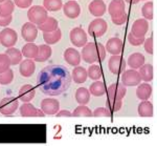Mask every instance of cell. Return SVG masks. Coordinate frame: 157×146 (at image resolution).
Wrapping results in <instances>:
<instances>
[{
	"instance_id": "6da1fadb",
	"label": "cell",
	"mask_w": 157,
	"mask_h": 146,
	"mask_svg": "<svg viewBox=\"0 0 157 146\" xmlns=\"http://www.w3.org/2000/svg\"><path fill=\"white\" fill-rule=\"evenodd\" d=\"M71 80V75L64 65L52 64L40 71L37 84L44 95L59 96L69 88Z\"/></svg>"
},
{
	"instance_id": "7a4b0ae2",
	"label": "cell",
	"mask_w": 157,
	"mask_h": 146,
	"mask_svg": "<svg viewBox=\"0 0 157 146\" xmlns=\"http://www.w3.org/2000/svg\"><path fill=\"white\" fill-rule=\"evenodd\" d=\"M47 17H48L47 11L44 9V6H32L27 12V18H29V22L36 25L43 23L47 19Z\"/></svg>"
},
{
	"instance_id": "3957f363",
	"label": "cell",
	"mask_w": 157,
	"mask_h": 146,
	"mask_svg": "<svg viewBox=\"0 0 157 146\" xmlns=\"http://www.w3.org/2000/svg\"><path fill=\"white\" fill-rule=\"evenodd\" d=\"M81 58L85 61V62L92 64L98 61V48H97V42H89L86 43L83 47L82 53H81Z\"/></svg>"
},
{
	"instance_id": "277c9868",
	"label": "cell",
	"mask_w": 157,
	"mask_h": 146,
	"mask_svg": "<svg viewBox=\"0 0 157 146\" xmlns=\"http://www.w3.org/2000/svg\"><path fill=\"white\" fill-rule=\"evenodd\" d=\"M107 22L103 19V18H95L94 20L90 22L89 26H88V34L91 37H102L107 30Z\"/></svg>"
},
{
	"instance_id": "5b68a950",
	"label": "cell",
	"mask_w": 157,
	"mask_h": 146,
	"mask_svg": "<svg viewBox=\"0 0 157 146\" xmlns=\"http://www.w3.org/2000/svg\"><path fill=\"white\" fill-rule=\"evenodd\" d=\"M19 107V100L15 97H6L0 101V112L4 116H12Z\"/></svg>"
},
{
	"instance_id": "8992f818",
	"label": "cell",
	"mask_w": 157,
	"mask_h": 146,
	"mask_svg": "<svg viewBox=\"0 0 157 146\" xmlns=\"http://www.w3.org/2000/svg\"><path fill=\"white\" fill-rule=\"evenodd\" d=\"M126 60L120 55H112L109 59L108 67L113 75H121L126 70Z\"/></svg>"
},
{
	"instance_id": "52a82bcc",
	"label": "cell",
	"mask_w": 157,
	"mask_h": 146,
	"mask_svg": "<svg viewBox=\"0 0 157 146\" xmlns=\"http://www.w3.org/2000/svg\"><path fill=\"white\" fill-rule=\"evenodd\" d=\"M17 40H18V35L15 30L6 27L0 32V43L4 47H13L17 43Z\"/></svg>"
},
{
	"instance_id": "ba28073f",
	"label": "cell",
	"mask_w": 157,
	"mask_h": 146,
	"mask_svg": "<svg viewBox=\"0 0 157 146\" xmlns=\"http://www.w3.org/2000/svg\"><path fill=\"white\" fill-rule=\"evenodd\" d=\"M121 83L125 86H136L139 83H141V78L139 76V73L136 70L130 68L125 70L121 73Z\"/></svg>"
},
{
	"instance_id": "9c48e42d",
	"label": "cell",
	"mask_w": 157,
	"mask_h": 146,
	"mask_svg": "<svg viewBox=\"0 0 157 146\" xmlns=\"http://www.w3.org/2000/svg\"><path fill=\"white\" fill-rule=\"evenodd\" d=\"M70 41L75 47H83L86 43L88 42L87 40V34L82 27H75L70 30L69 34Z\"/></svg>"
},
{
	"instance_id": "30bf717a",
	"label": "cell",
	"mask_w": 157,
	"mask_h": 146,
	"mask_svg": "<svg viewBox=\"0 0 157 146\" xmlns=\"http://www.w3.org/2000/svg\"><path fill=\"white\" fill-rule=\"evenodd\" d=\"M127 89L123 83H112L107 89V98L113 100H123L126 96Z\"/></svg>"
},
{
	"instance_id": "8fae6325",
	"label": "cell",
	"mask_w": 157,
	"mask_h": 146,
	"mask_svg": "<svg viewBox=\"0 0 157 146\" xmlns=\"http://www.w3.org/2000/svg\"><path fill=\"white\" fill-rule=\"evenodd\" d=\"M21 35L25 42H34L38 36V27L32 22H25L21 27Z\"/></svg>"
},
{
	"instance_id": "7c38bea8",
	"label": "cell",
	"mask_w": 157,
	"mask_h": 146,
	"mask_svg": "<svg viewBox=\"0 0 157 146\" xmlns=\"http://www.w3.org/2000/svg\"><path fill=\"white\" fill-rule=\"evenodd\" d=\"M60 109V103L58 100L52 98H46L41 102V111L45 115H56Z\"/></svg>"
},
{
	"instance_id": "4fadbf2b",
	"label": "cell",
	"mask_w": 157,
	"mask_h": 146,
	"mask_svg": "<svg viewBox=\"0 0 157 146\" xmlns=\"http://www.w3.org/2000/svg\"><path fill=\"white\" fill-rule=\"evenodd\" d=\"M20 115L25 118H30V117L43 118V117H45V114L41 111V109L36 108V107L33 105V104H30L29 102H24V103L20 106Z\"/></svg>"
},
{
	"instance_id": "5bb4252c",
	"label": "cell",
	"mask_w": 157,
	"mask_h": 146,
	"mask_svg": "<svg viewBox=\"0 0 157 146\" xmlns=\"http://www.w3.org/2000/svg\"><path fill=\"white\" fill-rule=\"evenodd\" d=\"M63 12H64V15L69 19H75L80 16L81 13V7L80 4L78 3L77 1H67L65 4H63L62 6Z\"/></svg>"
},
{
	"instance_id": "9a60e30c",
	"label": "cell",
	"mask_w": 157,
	"mask_h": 146,
	"mask_svg": "<svg viewBox=\"0 0 157 146\" xmlns=\"http://www.w3.org/2000/svg\"><path fill=\"white\" fill-rule=\"evenodd\" d=\"M148 30H149L148 21L146 19H144V18H140V19H137L134 21L132 27H131V33L135 37L141 38V37H145Z\"/></svg>"
},
{
	"instance_id": "2e32d148",
	"label": "cell",
	"mask_w": 157,
	"mask_h": 146,
	"mask_svg": "<svg viewBox=\"0 0 157 146\" xmlns=\"http://www.w3.org/2000/svg\"><path fill=\"white\" fill-rule=\"evenodd\" d=\"M105 48H106V52H109L111 55H120L123 52L124 42L120 38L112 37L107 41Z\"/></svg>"
},
{
	"instance_id": "e0dca14e",
	"label": "cell",
	"mask_w": 157,
	"mask_h": 146,
	"mask_svg": "<svg viewBox=\"0 0 157 146\" xmlns=\"http://www.w3.org/2000/svg\"><path fill=\"white\" fill-rule=\"evenodd\" d=\"M88 10L92 16L100 18L106 13L107 7L103 0H92L88 6Z\"/></svg>"
},
{
	"instance_id": "ac0fdd59",
	"label": "cell",
	"mask_w": 157,
	"mask_h": 146,
	"mask_svg": "<svg viewBox=\"0 0 157 146\" xmlns=\"http://www.w3.org/2000/svg\"><path fill=\"white\" fill-rule=\"evenodd\" d=\"M64 59L65 61L71 66H78L81 62V54L78 52L75 48L68 47L64 52Z\"/></svg>"
},
{
	"instance_id": "d6986e66",
	"label": "cell",
	"mask_w": 157,
	"mask_h": 146,
	"mask_svg": "<svg viewBox=\"0 0 157 146\" xmlns=\"http://www.w3.org/2000/svg\"><path fill=\"white\" fill-rule=\"evenodd\" d=\"M108 12L111 17H117L125 14V1L124 0H112L109 4Z\"/></svg>"
},
{
	"instance_id": "ffe728a7",
	"label": "cell",
	"mask_w": 157,
	"mask_h": 146,
	"mask_svg": "<svg viewBox=\"0 0 157 146\" xmlns=\"http://www.w3.org/2000/svg\"><path fill=\"white\" fill-rule=\"evenodd\" d=\"M35 96H36V91L34 86H32L30 84H25L19 89V100L23 103L32 101Z\"/></svg>"
},
{
	"instance_id": "44dd1931",
	"label": "cell",
	"mask_w": 157,
	"mask_h": 146,
	"mask_svg": "<svg viewBox=\"0 0 157 146\" xmlns=\"http://www.w3.org/2000/svg\"><path fill=\"white\" fill-rule=\"evenodd\" d=\"M35 70H36V65L33 59H25V60L20 62V67L19 71L21 74V76L29 78V77L33 76Z\"/></svg>"
},
{
	"instance_id": "7402d4cb",
	"label": "cell",
	"mask_w": 157,
	"mask_h": 146,
	"mask_svg": "<svg viewBox=\"0 0 157 146\" xmlns=\"http://www.w3.org/2000/svg\"><path fill=\"white\" fill-rule=\"evenodd\" d=\"M88 75H87V71L85 70V67L83 66H75L71 74V79L75 82L77 84H82L87 80Z\"/></svg>"
},
{
	"instance_id": "603a6c76",
	"label": "cell",
	"mask_w": 157,
	"mask_h": 146,
	"mask_svg": "<svg viewBox=\"0 0 157 146\" xmlns=\"http://www.w3.org/2000/svg\"><path fill=\"white\" fill-rule=\"evenodd\" d=\"M152 95V86L148 82L145 83H139L138 87L136 89V96L139 100L141 101H145V100H149Z\"/></svg>"
},
{
	"instance_id": "cb8c5ba5",
	"label": "cell",
	"mask_w": 157,
	"mask_h": 146,
	"mask_svg": "<svg viewBox=\"0 0 157 146\" xmlns=\"http://www.w3.org/2000/svg\"><path fill=\"white\" fill-rule=\"evenodd\" d=\"M145 56L140 53H134L129 56L127 64L133 70H138L141 65L145 64Z\"/></svg>"
},
{
	"instance_id": "d4e9b609",
	"label": "cell",
	"mask_w": 157,
	"mask_h": 146,
	"mask_svg": "<svg viewBox=\"0 0 157 146\" xmlns=\"http://www.w3.org/2000/svg\"><path fill=\"white\" fill-rule=\"evenodd\" d=\"M37 27L43 33H49L59 29V23H58V20L55 19L54 17H47V19L43 23L38 25Z\"/></svg>"
},
{
	"instance_id": "484cf974",
	"label": "cell",
	"mask_w": 157,
	"mask_h": 146,
	"mask_svg": "<svg viewBox=\"0 0 157 146\" xmlns=\"http://www.w3.org/2000/svg\"><path fill=\"white\" fill-rule=\"evenodd\" d=\"M38 47H39V52H38L37 57L34 60L37 61V62H45L52 56V47L48 44H41V45H38Z\"/></svg>"
},
{
	"instance_id": "4316f807",
	"label": "cell",
	"mask_w": 157,
	"mask_h": 146,
	"mask_svg": "<svg viewBox=\"0 0 157 146\" xmlns=\"http://www.w3.org/2000/svg\"><path fill=\"white\" fill-rule=\"evenodd\" d=\"M38 52H39V47L33 42H27L26 44L22 47V56H24L26 59H35L37 57Z\"/></svg>"
},
{
	"instance_id": "83f0119b",
	"label": "cell",
	"mask_w": 157,
	"mask_h": 146,
	"mask_svg": "<svg viewBox=\"0 0 157 146\" xmlns=\"http://www.w3.org/2000/svg\"><path fill=\"white\" fill-rule=\"evenodd\" d=\"M138 115L144 118H150L153 116V104L148 100L141 101L138 105Z\"/></svg>"
},
{
	"instance_id": "f1b7e54d",
	"label": "cell",
	"mask_w": 157,
	"mask_h": 146,
	"mask_svg": "<svg viewBox=\"0 0 157 146\" xmlns=\"http://www.w3.org/2000/svg\"><path fill=\"white\" fill-rule=\"evenodd\" d=\"M75 101L80 105H86L90 101V91L85 87H78L75 91Z\"/></svg>"
},
{
	"instance_id": "f546056e",
	"label": "cell",
	"mask_w": 157,
	"mask_h": 146,
	"mask_svg": "<svg viewBox=\"0 0 157 146\" xmlns=\"http://www.w3.org/2000/svg\"><path fill=\"white\" fill-rule=\"evenodd\" d=\"M61 38H62V32L60 29H57L54 32L43 33V39H44L45 43L48 45L56 44L57 42H59Z\"/></svg>"
},
{
	"instance_id": "4dcf8cb0",
	"label": "cell",
	"mask_w": 157,
	"mask_h": 146,
	"mask_svg": "<svg viewBox=\"0 0 157 146\" xmlns=\"http://www.w3.org/2000/svg\"><path fill=\"white\" fill-rule=\"evenodd\" d=\"M6 54L9 56L10 60H11V65H17L22 61V53L18 48L9 47L6 51Z\"/></svg>"
},
{
	"instance_id": "1f68e13d",
	"label": "cell",
	"mask_w": 157,
	"mask_h": 146,
	"mask_svg": "<svg viewBox=\"0 0 157 146\" xmlns=\"http://www.w3.org/2000/svg\"><path fill=\"white\" fill-rule=\"evenodd\" d=\"M138 73L141 80L145 82H150L153 80V66L151 64H144L138 68Z\"/></svg>"
},
{
	"instance_id": "d6a6232c",
	"label": "cell",
	"mask_w": 157,
	"mask_h": 146,
	"mask_svg": "<svg viewBox=\"0 0 157 146\" xmlns=\"http://www.w3.org/2000/svg\"><path fill=\"white\" fill-rule=\"evenodd\" d=\"M89 91H90V94L93 95V96L101 97V96H103V95L106 94L107 88H106V85H105V83H104V82L97 80L94 83H92L90 85Z\"/></svg>"
},
{
	"instance_id": "836d02e7",
	"label": "cell",
	"mask_w": 157,
	"mask_h": 146,
	"mask_svg": "<svg viewBox=\"0 0 157 146\" xmlns=\"http://www.w3.org/2000/svg\"><path fill=\"white\" fill-rule=\"evenodd\" d=\"M43 6L47 12H58L62 9V0H43Z\"/></svg>"
},
{
	"instance_id": "e575fe53",
	"label": "cell",
	"mask_w": 157,
	"mask_h": 146,
	"mask_svg": "<svg viewBox=\"0 0 157 146\" xmlns=\"http://www.w3.org/2000/svg\"><path fill=\"white\" fill-rule=\"evenodd\" d=\"M14 10L15 3L12 0H4V1L0 2V15L9 16V15H12Z\"/></svg>"
},
{
	"instance_id": "d590c367",
	"label": "cell",
	"mask_w": 157,
	"mask_h": 146,
	"mask_svg": "<svg viewBox=\"0 0 157 146\" xmlns=\"http://www.w3.org/2000/svg\"><path fill=\"white\" fill-rule=\"evenodd\" d=\"M87 75L91 80L97 81L98 79H101V77H102V70H101L100 66L97 64H91L87 70Z\"/></svg>"
},
{
	"instance_id": "8d00e7d4",
	"label": "cell",
	"mask_w": 157,
	"mask_h": 146,
	"mask_svg": "<svg viewBox=\"0 0 157 146\" xmlns=\"http://www.w3.org/2000/svg\"><path fill=\"white\" fill-rule=\"evenodd\" d=\"M123 102L121 100H113V99H108L106 100V108L112 114V112H118L121 108Z\"/></svg>"
},
{
	"instance_id": "74e56055",
	"label": "cell",
	"mask_w": 157,
	"mask_h": 146,
	"mask_svg": "<svg viewBox=\"0 0 157 146\" xmlns=\"http://www.w3.org/2000/svg\"><path fill=\"white\" fill-rule=\"evenodd\" d=\"M141 15L146 20L153 19V2L148 1L144 4V6L141 7Z\"/></svg>"
},
{
	"instance_id": "f35d334b",
	"label": "cell",
	"mask_w": 157,
	"mask_h": 146,
	"mask_svg": "<svg viewBox=\"0 0 157 146\" xmlns=\"http://www.w3.org/2000/svg\"><path fill=\"white\" fill-rule=\"evenodd\" d=\"M72 117H92V112L90 111L86 105H78L77 108L73 111Z\"/></svg>"
},
{
	"instance_id": "ab89813d",
	"label": "cell",
	"mask_w": 157,
	"mask_h": 146,
	"mask_svg": "<svg viewBox=\"0 0 157 146\" xmlns=\"http://www.w3.org/2000/svg\"><path fill=\"white\" fill-rule=\"evenodd\" d=\"M13 79H14V71L11 68H9L3 73H0V84L1 85H7V84L12 83Z\"/></svg>"
},
{
	"instance_id": "60d3db41",
	"label": "cell",
	"mask_w": 157,
	"mask_h": 146,
	"mask_svg": "<svg viewBox=\"0 0 157 146\" xmlns=\"http://www.w3.org/2000/svg\"><path fill=\"white\" fill-rule=\"evenodd\" d=\"M11 66V60H10L9 56L4 54H0V73L7 71Z\"/></svg>"
},
{
	"instance_id": "b9f144b4",
	"label": "cell",
	"mask_w": 157,
	"mask_h": 146,
	"mask_svg": "<svg viewBox=\"0 0 157 146\" xmlns=\"http://www.w3.org/2000/svg\"><path fill=\"white\" fill-rule=\"evenodd\" d=\"M128 41L131 45H133V47H139V45H141L144 43V41H145V37L138 38V37H135L132 33H129Z\"/></svg>"
},
{
	"instance_id": "7bdbcfd3",
	"label": "cell",
	"mask_w": 157,
	"mask_h": 146,
	"mask_svg": "<svg viewBox=\"0 0 157 146\" xmlns=\"http://www.w3.org/2000/svg\"><path fill=\"white\" fill-rule=\"evenodd\" d=\"M111 112L108 111L106 107H98L94 112H93L92 116L94 117H111Z\"/></svg>"
},
{
	"instance_id": "ee69618b",
	"label": "cell",
	"mask_w": 157,
	"mask_h": 146,
	"mask_svg": "<svg viewBox=\"0 0 157 146\" xmlns=\"http://www.w3.org/2000/svg\"><path fill=\"white\" fill-rule=\"evenodd\" d=\"M97 48H98V62H103L106 58V48L102 43H100V42H97Z\"/></svg>"
},
{
	"instance_id": "f6af8a7d",
	"label": "cell",
	"mask_w": 157,
	"mask_h": 146,
	"mask_svg": "<svg viewBox=\"0 0 157 146\" xmlns=\"http://www.w3.org/2000/svg\"><path fill=\"white\" fill-rule=\"evenodd\" d=\"M144 47H145L146 52L152 55L153 54V38L150 37L148 39H145V41H144Z\"/></svg>"
},
{
	"instance_id": "bcb514c9",
	"label": "cell",
	"mask_w": 157,
	"mask_h": 146,
	"mask_svg": "<svg viewBox=\"0 0 157 146\" xmlns=\"http://www.w3.org/2000/svg\"><path fill=\"white\" fill-rule=\"evenodd\" d=\"M14 3L20 9H27L32 6L33 0H14Z\"/></svg>"
},
{
	"instance_id": "7dc6e473",
	"label": "cell",
	"mask_w": 157,
	"mask_h": 146,
	"mask_svg": "<svg viewBox=\"0 0 157 146\" xmlns=\"http://www.w3.org/2000/svg\"><path fill=\"white\" fill-rule=\"evenodd\" d=\"M111 20H112V22L114 23L115 25H121L124 24L126 22V20H127V15L123 14L121 15V16H117V17H111Z\"/></svg>"
},
{
	"instance_id": "c3c4849f",
	"label": "cell",
	"mask_w": 157,
	"mask_h": 146,
	"mask_svg": "<svg viewBox=\"0 0 157 146\" xmlns=\"http://www.w3.org/2000/svg\"><path fill=\"white\" fill-rule=\"evenodd\" d=\"M12 20H13L12 15H9V16H3V15H0V26L6 27L7 25L12 22Z\"/></svg>"
},
{
	"instance_id": "681fc988",
	"label": "cell",
	"mask_w": 157,
	"mask_h": 146,
	"mask_svg": "<svg viewBox=\"0 0 157 146\" xmlns=\"http://www.w3.org/2000/svg\"><path fill=\"white\" fill-rule=\"evenodd\" d=\"M56 116L58 118L59 117H72V112H70L69 111H65V109H63V111H59L56 114Z\"/></svg>"
},
{
	"instance_id": "f907efd6",
	"label": "cell",
	"mask_w": 157,
	"mask_h": 146,
	"mask_svg": "<svg viewBox=\"0 0 157 146\" xmlns=\"http://www.w3.org/2000/svg\"><path fill=\"white\" fill-rule=\"evenodd\" d=\"M124 1H126L127 3H130V4H136V3H138L140 0H124Z\"/></svg>"
},
{
	"instance_id": "816d5d0a",
	"label": "cell",
	"mask_w": 157,
	"mask_h": 146,
	"mask_svg": "<svg viewBox=\"0 0 157 146\" xmlns=\"http://www.w3.org/2000/svg\"><path fill=\"white\" fill-rule=\"evenodd\" d=\"M2 1H4V0H0V2H2Z\"/></svg>"
},
{
	"instance_id": "f5cc1de1",
	"label": "cell",
	"mask_w": 157,
	"mask_h": 146,
	"mask_svg": "<svg viewBox=\"0 0 157 146\" xmlns=\"http://www.w3.org/2000/svg\"><path fill=\"white\" fill-rule=\"evenodd\" d=\"M71 1H75V0H71Z\"/></svg>"
}]
</instances>
